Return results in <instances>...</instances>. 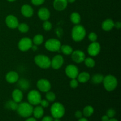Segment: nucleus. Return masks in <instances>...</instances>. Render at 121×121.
I'll return each mask as SVG.
<instances>
[{
  "instance_id": "obj_18",
  "label": "nucleus",
  "mask_w": 121,
  "mask_h": 121,
  "mask_svg": "<svg viewBox=\"0 0 121 121\" xmlns=\"http://www.w3.org/2000/svg\"><path fill=\"white\" fill-rule=\"evenodd\" d=\"M38 16L40 20L43 21H46L49 19L50 17V12L47 8L43 7L38 11Z\"/></svg>"
},
{
  "instance_id": "obj_7",
  "label": "nucleus",
  "mask_w": 121,
  "mask_h": 121,
  "mask_svg": "<svg viewBox=\"0 0 121 121\" xmlns=\"http://www.w3.org/2000/svg\"><path fill=\"white\" fill-rule=\"evenodd\" d=\"M27 99L29 104L32 105H38L41 100V94L36 90H31L27 95Z\"/></svg>"
},
{
  "instance_id": "obj_10",
  "label": "nucleus",
  "mask_w": 121,
  "mask_h": 121,
  "mask_svg": "<svg viewBox=\"0 0 121 121\" xmlns=\"http://www.w3.org/2000/svg\"><path fill=\"white\" fill-rule=\"evenodd\" d=\"M65 72L67 76L70 79H76L79 74V69L74 65H69L66 67Z\"/></svg>"
},
{
  "instance_id": "obj_35",
  "label": "nucleus",
  "mask_w": 121,
  "mask_h": 121,
  "mask_svg": "<svg viewBox=\"0 0 121 121\" xmlns=\"http://www.w3.org/2000/svg\"><path fill=\"white\" fill-rule=\"evenodd\" d=\"M78 85H79V82L76 79H72L70 82V86L73 89H76L78 87Z\"/></svg>"
},
{
  "instance_id": "obj_30",
  "label": "nucleus",
  "mask_w": 121,
  "mask_h": 121,
  "mask_svg": "<svg viewBox=\"0 0 121 121\" xmlns=\"http://www.w3.org/2000/svg\"><path fill=\"white\" fill-rule=\"evenodd\" d=\"M19 31L22 33H26L29 30V26L26 23L19 24L17 27Z\"/></svg>"
},
{
  "instance_id": "obj_8",
  "label": "nucleus",
  "mask_w": 121,
  "mask_h": 121,
  "mask_svg": "<svg viewBox=\"0 0 121 121\" xmlns=\"http://www.w3.org/2000/svg\"><path fill=\"white\" fill-rule=\"evenodd\" d=\"M33 46V41L28 37H24L19 41L18 47L21 52H27Z\"/></svg>"
},
{
  "instance_id": "obj_31",
  "label": "nucleus",
  "mask_w": 121,
  "mask_h": 121,
  "mask_svg": "<svg viewBox=\"0 0 121 121\" xmlns=\"http://www.w3.org/2000/svg\"><path fill=\"white\" fill-rule=\"evenodd\" d=\"M84 62H85V65L89 68H92L95 66V61L92 58H85Z\"/></svg>"
},
{
  "instance_id": "obj_25",
  "label": "nucleus",
  "mask_w": 121,
  "mask_h": 121,
  "mask_svg": "<svg viewBox=\"0 0 121 121\" xmlns=\"http://www.w3.org/2000/svg\"><path fill=\"white\" fill-rule=\"evenodd\" d=\"M60 50L65 55H70L72 54L73 51V48L69 45H63L60 47Z\"/></svg>"
},
{
  "instance_id": "obj_20",
  "label": "nucleus",
  "mask_w": 121,
  "mask_h": 121,
  "mask_svg": "<svg viewBox=\"0 0 121 121\" xmlns=\"http://www.w3.org/2000/svg\"><path fill=\"white\" fill-rule=\"evenodd\" d=\"M114 24L115 22L112 19H106L105 21H103L102 24V28L104 31H109L114 28Z\"/></svg>"
},
{
  "instance_id": "obj_17",
  "label": "nucleus",
  "mask_w": 121,
  "mask_h": 121,
  "mask_svg": "<svg viewBox=\"0 0 121 121\" xmlns=\"http://www.w3.org/2000/svg\"><path fill=\"white\" fill-rule=\"evenodd\" d=\"M5 79L9 83H15L18 81L19 75L16 72L11 71L6 74Z\"/></svg>"
},
{
  "instance_id": "obj_26",
  "label": "nucleus",
  "mask_w": 121,
  "mask_h": 121,
  "mask_svg": "<svg viewBox=\"0 0 121 121\" xmlns=\"http://www.w3.org/2000/svg\"><path fill=\"white\" fill-rule=\"evenodd\" d=\"M33 43L34 44L35 46H39L44 41V37L41 34H37L33 38Z\"/></svg>"
},
{
  "instance_id": "obj_37",
  "label": "nucleus",
  "mask_w": 121,
  "mask_h": 121,
  "mask_svg": "<svg viewBox=\"0 0 121 121\" xmlns=\"http://www.w3.org/2000/svg\"><path fill=\"white\" fill-rule=\"evenodd\" d=\"M45 0H31V2L34 5H40L44 2Z\"/></svg>"
},
{
  "instance_id": "obj_11",
  "label": "nucleus",
  "mask_w": 121,
  "mask_h": 121,
  "mask_svg": "<svg viewBox=\"0 0 121 121\" xmlns=\"http://www.w3.org/2000/svg\"><path fill=\"white\" fill-rule=\"evenodd\" d=\"M100 49H101V47H100V45L99 43L96 42V41L92 42V43L88 46L87 52L90 56L95 57L99 54L100 52Z\"/></svg>"
},
{
  "instance_id": "obj_16",
  "label": "nucleus",
  "mask_w": 121,
  "mask_h": 121,
  "mask_svg": "<svg viewBox=\"0 0 121 121\" xmlns=\"http://www.w3.org/2000/svg\"><path fill=\"white\" fill-rule=\"evenodd\" d=\"M68 2L67 0H54L53 2V7L57 11L64 10L67 7Z\"/></svg>"
},
{
  "instance_id": "obj_23",
  "label": "nucleus",
  "mask_w": 121,
  "mask_h": 121,
  "mask_svg": "<svg viewBox=\"0 0 121 121\" xmlns=\"http://www.w3.org/2000/svg\"><path fill=\"white\" fill-rule=\"evenodd\" d=\"M70 20L74 24H79L81 21L80 14L77 12H73L70 15Z\"/></svg>"
},
{
  "instance_id": "obj_27",
  "label": "nucleus",
  "mask_w": 121,
  "mask_h": 121,
  "mask_svg": "<svg viewBox=\"0 0 121 121\" xmlns=\"http://www.w3.org/2000/svg\"><path fill=\"white\" fill-rule=\"evenodd\" d=\"M18 86L21 89L27 90L30 87V83L28 80H26L25 79H21V80H19Z\"/></svg>"
},
{
  "instance_id": "obj_38",
  "label": "nucleus",
  "mask_w": 121,
  "mask_h": 121,
  "mask_svg": "<svg viewBox=\"0 0 121 121\" xmlns=\"http://www.w3.org/2000/svg\"><path fill=\"white\" fill-rule=\"evenodd\" d=\"M40 104L41 105V107L43 108H47L49 106V102H48V101L47 100H45V99H43V100L41 99Z\"/></svg>"
},
{
  "instance_id": "obj_40",
  "label": "nucleus",
  "mask_w": 121,
  "mask_h": 121,
  "mask_svg": "<svg viewBox=\"0 0 121 121\" xmlns=\"http://www.w3.org/2000/svg\"><path fill=\"white\" fill-rule=\"evenodd\" d=\"M41 121H53V119L50 116H46L43 118Z\"/></svg>"
},
{
  "instance_id": "obj_12",
  "label": "nucleus",
  "mask_w": 121,
  "mask_h": 121,
  "mask_svg": "<svg viewBox=\"0 0 121 121\" xmlns=\"http://www.w3.org/2000/svg\"><path fill=\"white\" fill-rule=\"evenodd\" d=\"M64 63V59L62 56L58 54L55 56L51 60V66L55 70L59 69L61 68Z\"/></svg>"
},
{
  "instance_id": "obj_13",
  "label": "nucleus",
  "mask_w": 121,
  "mask_h": 121,
  "mask_svg": "<svg viewBox=\"0 0 121 121\" xmlns=\"http://www.w3.org/2000/svg\"><path fill=\"white\" fill-rule=\"evenodd\" d=\"M72 59L73 61L76 63H80L84 61L85 59V54L83 52L80 50H76L73 51L71 54Z\"/></svg>"
},
{
  "instance_id": "obj_22",
  "label": "nucleus",
  "mask_w": 121,
  "mask_h": 121,
  "mask_svg": "<svg viewBox=\"0 0 121 121\" xmlns=\"http://www.w3.org/2000/svg\"><path fill=\"white\" fill-rule=\"evenodd\" d=\"M33 113L35 119H39L41 118L44 115V109L41 106H37L35 108H33Z\"/></svg>"
},
{
  "instance_id": "obj_2",
  "label": "nucleus",
  "mask_w": 121,
  "mask_h": 121,
  "mask_svg": "<svg viewBox=\"0 0 121 121\" xmlns=\"http://www.w3.org/2000/svg\"><path fill=\"white\" fill-rule=\"evenodd\" d=\"M17 111L21 117L23 118H27L33 114V107L32 105L29 103L22 102L18 105Z\"/></svg>"
},
{
  "instance_id": "obj_21",
  "label": "nucleus",
  "mask_w": 121,
  "mask_h": 121,
  "mask_svg": "<svg viewBox=\"0 0 121 121\" xmlns=\"http://www.w3.org/2000/svg\"><path fill=\"white\" fill-rule=\"evenodd\" d=\"M77 78H78V81L79 82L83 83H84L87 82L88 80H90L91 76H90L89 73L86 72H83L79 73Z\"/></svg>"
},
{
  "instance_id": "obj_15",
  "label": "nucleus",
  "mask_w": 121,
  "mask_h": 121,
  "mask_svg": "<svg viewBox=\"0 0 121 121\" xmlns=\"http://www.w3.org/2000/svg\"><path fill=\"white\" fill-rule=\"evenodd\" d=\"M21 13L23 16L27 18H30L33 16L34 14V10L31 6L28 4H24L21 7Z\"/></svg>"
},
{
  "instance_id": "obj_29",
  "label": "nucleus",
  "mask_w": 121,
  "mask_h": 121,
  "mask_svg": "<svg viewBox=\"0 0 121 121\" xmlns=\"http://www.w3.org/2000/svg\"><path fill=\"white\" fill-rule=\"evenodd\" d=\"M18 103L15 102L14 100H9V101L7 102L6 104V108L9 109L13 110V111H15L18 108Z\"/></svg>"
},
{
  "instance_id": "obj_36",
  "label": "nucleus",
  "mask_w": 121,
  "mask_h": 121,
  "mask_svg": "<svg viewBox=\"0 0 121 121\" xmlns=\"http://www.w3.org/2000/svg\"><path fill=\"white\" fill-rule=\"evenodd\" d=\"M116 112L113 109H109L106 112V115L109 117V118H112L114 117V116L115 115Z\"/></svg>"
},
{
  "instance_id": "obj_42",
  "label": "nucleus",
  "mask_w": 121,
  "mask_h": 121,
  "mask_svg": "<svg viewBox=\"0 0 121 121\" xmlns=\"http://www.w3.org/2000/svg\"><path fill=\"white\" fill-rule=\"evenodd\" d=\"M109 120V118L106 115L102 117V121H108Z\"/></svg>"
},
{
  "instance_id": "obj_34",
  "label": "nucleus",
  "mask_w": 121,
  "mask_h": 121,
  "mask_svg": "<svg viewBox=\"0 0 121 121\" xmlns=\"http://www.w3.org/2000/svg\"><path fill=\"white\" fill-rule=\"evenodd\" d=\"M89 39L91 42H95L96 41L97 39H98V35L95 33L93 32H91L89 34Z\"/></svg>"
},
{
  "instance_id": "obj_4",
  "label": "nucleus",
  "mask_w": 121,
  "mask_h": 121,
  "mask_svg": "<svg viewBox=\"0 0 121 121\" xmlns=\"http://www.w3.org/2000/svg\"><path fill=\"white\" fill-rule=\"evenodd\" d=\"M51 113L53 118L60 119L65 113V109L63 105L59 102H55L52 105L50 109Z\"/></svg>"
},
{
  "instance_id": "obj_48",
  "label": "nucleus",
  "mask_w": 121,
  "mask_h": 121,
  "mask_svg": "<svg viewBox=\"0 0 121 121\" xmlns=\"http://www.w3.org/2000/svg\"><path fill=\"white\" fill-rule=\"evenodd\" d=\"M8 1H9V2H14V1H15V0H7Z\"/></svg>"
},
{
  "instance_id": "obj_28",
  "label": "nucleus",
  "mask_w": 121,
  "mask_h": 121,
  "mask_svg": "<svg viewBox=\"0 0 121 121\" xmlns=\"http://www.w3.org/2000/svg\"><path fill=\"white\" fill-rule=\"evenodd\" d=\"M93 112H94V109L92 106H90V105L85 107V108L83 109V115L86 117H91L93 114Z\"/></svg>"
},
{
  "instance_id": "obj_9",
  "label": "nucleus",
  "mask_w": 121,
  "mask_h": 121,
  "mask_svg": "<svg viewBox=\"0 0 121 121\" xmlns=\"http://www.w3.org/2000/svg\"><path fill=\"white\" fill-rule=\"evenodd\" d=\"M37 87L39 89V91L46 93L50 90L52 86H51L50 82L48 80L45 79H41L38 80L37 82Z\"/></svg>"
},
{
  "instance_id": "obj_41",
  "label": "nucleus",
  "mask_w": 121,
  "mask_h": 121,
  "mask_svg": "<svg viewBox=\"0 0 121 121\" xmlns=\"http://www.w3.org/2000/svg\"><path fill=\"white\" fill-rule=\"evenodd\" d=\"M114 27L117 28V29H120L121 27V24L119 21H117V22H115Z\"/></svg>"
},
{
  "instance_id": "obj_3",
  "label": "nucleus",
  "mask_w": 121,
  "mask_h": 121,
  "mask_svg": "<svg viewBox=\"0 0 121 121\" xmlns=\"http://www.w3.org/2000/svg\"><path fill=\"white\" fill-rule=\"evenodd\" d=\"M102 82L105 89L109 92L114 91L117 88L118 83L117 78L111 74L104 77Z\"/></svg>"
},
{
  "instance_id": "obj_46",
  "label": "nucleus",
  "mask_w": 121,
  "mask_h": 121,
  "mask_svg": "<svg viewBox=\"0 0 121 121\" xmlns=\"http://www.w3.org/2000/svg\"><path fill=\"white\" fill-rule=\"evenodd\" d=\"M108 121H118V120H117V119H115V118H111V119H109V120Z\"/></svg>"
},
{
  "instance_id": "obj_39",
  "label": "nucleus",
  "mask_w": 121,
  "mask_h": 121,
  "mask_svg": "<svg viewBox=\"0 0 121 121\" xmlns=\"http://www.w3.org/2000/svg\"><path fill=\"white\" fill-rule=\"evenodd\" d=\"M75 117L78 119H80V118H82L83 113L80 111H77L75 113Z\"/></svg>"
},
{
  "instance_id": "obj_45",
  "label": "nucleus",
  "mask_w": 121,
  "mask_h": 121,
  "mask_svg": "<svg viewBox=\"0 0 121 121\" xmlns=\"http://www.w3.org/2000/svg\"><path fill=\"white\" fill-rule=\"evenodd\" d=\"M76 0H67V2H69V3H73Z\"/></svg>"
},
{
  "instance_id": "obj_6",
  "label": "nucleus",
  "mask_w": 121,
  "mask_h": 121,
  "mask_svg": "<svg viewBox=\"0 0 121 121\" xmlns=\"http://www.w3.org/2000/svg\"><path fill=\"white\" fill-rule=\"evenodd\" d=\"M61 44L60 41L56 39H50L46 41L45 47L47 50L52 52H59Z\"/></svg>"
},
{
  "instance_id": "obj_24",
  "label": "nucleus",
  "mask_w": 121,
  "mask_h": 121,
  "mask_svg": "<svg viewBox=\"0 0 121 121\" xmlns=\"http://www.w3.org/2000/svg\"><path fill=\"white\" fill-rule=\"evenodd\" d=\"M104 76L101 74H95L92 76L91 82L95 85H99L102 83Z\"/></svg>"
},
{
  "instance_id": "obj_43",
  "label": "nucleus",
  "mask_w": 121,
  "mask_h": 121,
  "mask_svg": "<svg viewBox=\"0 0 121 121\" xmlns=\"http://www.w3.org/2000/svg\"><path fill=\"white\" fill-rule=\"evenodd\" d=\"M26 121H37V120L34 118H29L27 120H26Z\"/></svg>"
},
{
  "instance_id": "obj_44",
  "label": "nucleus",
  "mask_w": 121,
  "mask_h": 121,
  "mask_svg": "<svg viewBox=\"0 0 121 121\" xmlns=\"http://www.w3.org/2000/svg\"><path fill=\"white\" fill-rule=\"evenodd\" d=\"M88 121L86 118H80V119H79V121Z\"/></svg>"
},
{
  "instance_id": "obj_47",
  "label": "nucleus",
  "mask_w": 121,
  "mask_h": 121,
  "mask_svg": "<svg viewBox=\"0 0 121 121\" xmlns=\"http://www.w3.org/2000/svg\"><path fill=\"white\" fill-rule=\"evenodd\" d=\"M53 121H60V119H59V118H55V119L53 120Z\"/></svg>"
},
{
  "instance_id": "obj_14",
  "label": "nucleus",
  "mask_w": 121,
  "mask_h": 121,
  "mask_svg": "<svg viewBox=\"0 0 121 121\" xmlns=\"http://www.w3.org/2000/svg\"><path fill=\"white\" fill-rule=\"evenodd\" d=\"M5 23L7 27L11 29H15L17 28L19 24V21L17 18L13 15H9L6 17Z\"/></svg>"
},
{
  "instance_id": "obj_19",
  "label": "nucleus",
  "mask_w": 121,
  "mask_h": 121,
  "mask_svg": "<svg viewBox=\"0 0 121 121\" xmlns=\"http://www.w3.org/2000/svg\"><path fill=\"white\" fill-rule=\"evenodd\" d=\"M12 98L14 101L17 103H20L23 99V93L22 91L19 89H15L12 92Z\"/></svg>"
},
{
  "instance_id": "obj_1",
  "label": "nucleus",
  "mask_w": 121,
  "mask_h": 121,
  "mask_svg": "<svg viewBox=\"0 0 121 121\" xmlns=\"http://www.w3.org/2000/svg\"><path fill=\"white\" fill-rule=\"evenodd\" d=\"M86 35L85 27L80 24H77L73 27L72 30V39L76 42H79L83 40Z\"/></svg>"
},
{
  "instance_id": "obj_32",
  "label": "nucleus",
  "mask_w": 121,
  "mask_h": 121,
  "mask_svg": "<svg viewBox=\"0 0 121 121\" xmlns=\"http://www.w3.org/2000/svg\"><path fill=\"white\" fill-rule=\"evenodd\" d=\"M46 98L48 102H54L56 99V95L54 92L48 91L46 92Z\"/></svg>"
},
{
  "instance_id": "obj_5",
  "label": "nucleus",
  "mask_w": 121,
  "mask_h": 121,
  "mask_svg": "<svg viewBox=\"0 0 121 121\" xmlns=\"http://www.w3.org/2000/svg\"><path fill=\"white\" fill-rule=\"evenodd\" d=\"M34 62L41 69H48L51 66V60L44 54H38L34 57Z\"/></svg>"
},
{
  "instance_id": "obj_33",
  "label": "nucleus",
  "mask_w": 121,
  "mask_h": 121,
  "mask_svg": "<svg viewBox=\"0 0 121 121\" xmlns=\"http://www.w3.org/2000/svg\"><path fill=\"white\" fill-rule=\"evenodd\" d=\"M43 27L44 30L45 31H50L52 28V24L50 21L46 20V21H44V22H43Z\"/></svg>"
}]
</instances>
